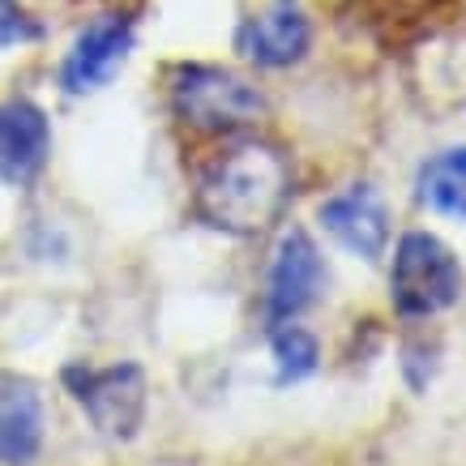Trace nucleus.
<instances>
[{
  "instance_id": "nucleus-8",
  "label": "nucleus",
  "mask_w": 466,
  "mask_h": 466,
  "mask_svg": "<svg viewBox=\"0 0 466 466\" xmlns=\"http://www.w3.org/2000/svg\"><path fill=\"white\" fill-rule=\"evenodd\" d=\"M317 218L351 257L381 261L385 248H390V223L394 218H390V206L372 184H347L342 193L317 206Z\"/></svg>"
},
{
  "instance_id": "nucleus-5",
  "label": "nucleus",
  "mask_w": 466,
  "mask_h": 466,
  "mask_svg": "<svg viewBox=\"0 0 466 466\" xmlns=\"http://www.w3.org/2000/svg\"><path fill=\"white\" fill-rule=\"evenodd\" d=\"M325 283H329V269L325 257L317 248L304 227H287L274 253H269V269H266V317L269 325L279 321H296L304 309H312L321 299Z\"/></svg>"
},
{
  "instance_id": "nucleus-1",
  "label": "nucleus",
  "mask_w": 466,
  "mask_h": 466,
  "mask_svg": "<svg viewBox=\"0 0 466 466\" xmlns=\"http://www.w3.org/2000/svg\"><path fill=\"white\" fill-rule=\"evenodd\" d=\"M291 201V163L279 146L244 137L214 155L198 176L193 210L206 227L227 236L266 231Z\"/></svg>"
},
{
  "instance_id": "nucleus-4",
  "label": "nucleus",
  "mask_w": 466,
  "mask_h": 466,
  "mask_svg": "<svg viewBox=\"0 0 466 466\" xmlns=\"http://www.w3.org/2000/svg\"><path fill=\"white\" fill-rule=\"evenodd\" d=\"M65 390L86 410V420L99 428L107 441H133L146 424L150 407V385L137 364H69L65 368Z\"/></svg>"
},
{
  "instance_id": "nucleus-11",
  "label": "nucleus",
  "mask_w": 466,
  "mask_h": 466,
  "mask_svg": "<svg viewBox=\"0 0 466 466\" xmlns=\"http://www.w3.org/2000/svg\"><path fill=\"white\" fill-rule=\"evenodd\" d=\"M415 198L432 214L466 218V146H450L428 158L415 176Z\"/></svg>"
},
{
  "instance_id": "nucleus-12",
  "label": "nucleus",
  "mask_w": 466,
  "mask_h": 466,
  "mask_svg": "<svg viewBox=\"0 0 466 466\" xmlns=\"http://www.w3.org/2000/svg\"><path fill=\"white\" fill-rule=\"evenodd\" d=\"M351 9L385 47H402L415 35H424V26L437 17L441 0H351Z\"/></svg>"
},
{
  "instance_id": "nucleus-9",
  "label": "nucleus",
  "mask_w": 466,
  "mask_h": 466,
  "mask_svg": "<svg viewBox=\"0 0 466 466\" xmlns=\"http://www.w3.org/2000/svg\"><path fill=\"white\" fill-rule=\"evenodd\" d=\"M52 155V125L43 107L30 99H14L0 107V180L30 184L47 167Z\"/></svg>"
},
{
  "instance_id": "nucleus-2",
  "label": "nucleus",
  "mask_w": 466,
  "mask_h": 466,
  "mask_svg": "<svg viewBox=\"0 0 466 466\" xmlns=\"http://www.w3.org/2000/svg\"><path fill=\"white\" fill-rule=\"evenodd\" d=\"M466 274L453 248L432 231H407L394 244L390 266V304L407 321H424L437 312L453 309L462 299Z\"/></svg>"
},
{
  "instance_id": "nucleus-3",
  "label": "nucleus",
  "mask_w": 466,
  "mask_h": 466,
  "mask_svg": "<svg viewBox=\"0 0 466 466\" xmlns=\"http://www.w3.org/2000/svg\"><path fill=\"white\" fill-rule=\"evenodd\" d=\"M171 107L193 133H240L269 112L266 95L218 65H176Z\"/></svg>"
},
{
  "instance_id": "nucleus-6",
  "label": "nucleus",
  "mask_w": 466,
  "mask_h": 466,
  "mask_svg": "<svg viewBox=\"0 0 466 466\" xmlns=\"http://www.w3.org/2000/svg\"><path fill=\"white\" fill-rule=\"evenodd\" d=\"M309 47L312 22L299 0H269L236 30V52L257 69H291L309 56Z\"/></svg>"
},
{
  "instance_id": "nucleus-10",
  "label": "nucleus",
  "mask_w": 466,
  "mask_h": 466,
  "mask_svg": "<svg viewBox=\"0 0 466 466\" xmlns=\"http://www.w3.org/2000/svg\"><path fill=\"white\" fill-rule=\"evenodd\" d=\"M43 450V394L39 385L0 372V466H30Z\"/></svg>"
},
{
  "instance_id": "nucleus-13",
  "label": "nucleus",
  "mask_w": 466,
  "mask_h": 466,
  "mask_svg": "<svg viewBox=\"0 0 466 466\" xmlns=\"http://www.w3.org/2000/svg\"><path fill=\"white\" fill-rule=\"evenodd\" d=\"M269 355H274V385H296L317 372L321 364V342L312 339L304 325L279 321L269 334Z\"/></svg>"
},
{
  "instance_id": "nucleus-7",
  "label": "nucleus",
  "mask_w": 466,
  "mask_h": 466,
  "mask_svg": "<svg viewBox=\"0 0 466 466\" xmlns=\"http://www.w3.org/2000/svg\"><path fill=\"white\" fill-rule=\"evenodd\" d=\"M133 52V22L125 14H103L73 39L69 56L60 65V86L69 95H95L125 69Z\"/></svg>"
},
{
  "instance_id": "nucleus-14",
  "label": "nucleus",
  "mask_w": 466,
  "mask_h": 466,
  "mask_svg": "<svg viewBox=\"0 0 466 466\" xmlns=\"http://www.w3.org/2000/svg\"><path fill=\"white\" fill-rule=\"evenodd\" d=\"M30 39H39V22L17 0H0V47H22Z\"/></svg>"
}]
</instances>
